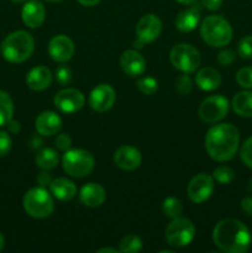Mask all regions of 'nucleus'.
<instances>
[{
	"mask_svg": "<svg viewBox=\"0 0 252 253\" xmlns=\"http://www.w3.org/2000/svg\"><path fill=\"white\" fill-rule=\"evenodd\" d=\"M229 101L222 95H210L199 105V118L207 124L219 123L227 115Z\"/></svg>",
	"mask_w": 252,
	"mask_h": 253,
	"instance_id": "1a4fd4ad",
	"label": "nucleus"
},
{
	"mask_svg": "<svg viewBox=\"0 0 252 253\" xmlns=\"http://www.w3.org/2000/svg\"><path fill=\"white\" fill-rule=\"evenodd\" d=\"M235 58H236V54H235L234 51L229 48H225L222 51L219 52L217 54V62H219L221 66H231L235 62Z\"/></svg>",
	"mask_w": 252,
	"mask_h": 253,
	"instance_id": "e433bc0d",
	"label": "nucleus"
},
{
	"mask_svg": "<svg viewBox=\"0 0 252 253\" xmlns=\"http://www.w3.org/2000/svg\"><path fill=\"white\" fill-rule=\"evenodd\" d=\"M214 192V178L205 173H199L190 179L187 193L189 199L195 204L204 203Z\"/></svg>",
	"mask_w": 252,
	"mask_h": 253,
	"instance_id": "9b49d317",
	"label": "nucleus"
},
{
	"mask_svg": "<svg viewBox=\"0 0 252 253\" xmlns=\"http://www.w3.org/2000/svg\"><path fill=\"white\" fill-rule=\"evenodd\" d=\"M200 20V11L198 7L192 6L178 14L175 17V27L180 32H190L198 26Z\"/></svg>",
	"mask_w": 252,
	"mask_h": 253,
	"instance_id": "5701e85b",
	"label": "nucleus"
},
{
	"mask_svg": "<svg viewBox=\"0 0 252 253\" xmlns=\"http://www.w3.org/2000/svg\"><path fill=\"white\" fill-rule=\"evenodd\" d=\"M14 115V103L9 93L0 90V127L6 126Z\"/></svg>",
	"mask_w": 252,
	"mask_h": 253,
	"instance_id": "a878e982",
	"label": "nucleus"
},
{
	"mask_svg": "<svg viewBox=\"0 0 252 253\" xmlns=\"http://www.w3.org/2000/svg\"><path fill=\"white\" fill-rule=\"evenodd\" d=\"M22 205L25 211L34 219H46L54 210L53 199L43 187L27 190L22 199Z\"/></svg>",
	"mask_w": 252,
	"mask_h": 253,
	"instance_id": "39448f33",
	"label": "nucleus"
},
{
	"mask_svg": "<svg viewBox=\"0 0 252 253\" xmlns=\"http://www.w3.org/2000/svg\"><path fill=\"white\" fill-rule=\"evenodd\" d=\"M77 1L83 6H94V5L99 4L101 0H77Z\"/></svg>",
	"mask_w": 252,
	"mask_h": 253,
	"instance_id": "37998d69",
	"label": "nucleus"
},
{
	"mask_svg": "<svg viewBox=\"0 0 252 253\" xmlns=\"http://www.w3.org/2000/svg\"><path fill=\"white\" fill-rule=\"evenodd\" d=\"M4 244H5L4 236H2V234H1V232H0V251H1V250L4 249Z\"/></svg>",
	"mask_w": 252,
	"mask_h": 253,
	"instance_id": "49530a36",
	"label": "nucleus"
},
{
	"mask_svg": "<svg viewBox=\"0 0 252 253\" xmlns=\"http://www.w3.org/2000/svg\"><path fill=\"white\" fill-rule=\"evenodd\" d=\"M142 250V241L135 234L125 235L119 242V251L123 253H138Z\"/></svg>",
	"mask_w": 252,
	"mask_h": 253,
	"instance_id": "bb28decb",
	"label": "nucleus"
},
{
	"mask_svg": "<svg viewBox=\"0 0 252 253\" xmlns=\"http://www.w3.org/2000/svg\"><path fill=\"white\" fill-rule=\"evenodd\" d=\"M58 153L53 150V148H42L37 152L36 158H35V162H36L37 167L41 168L43 170H51L53 168H56V166L58 165Z\"/></svg>",
	"mask_w": 252,
	"mask_h": 253,
	"instance_id": "393cba45",
	"label": "nucleus"
},
{
	"mask_svg": "<svg viewBox=\"0 0 252 253\" xmlns=\"http://www.w3.org/2000/svg\"><path fill=\"white\" fill-rule=\"evenodd\" d=\"M116 100V94L109 84H99L89 95V105L96 113H105L113 108Z\"/></svg>",
	"mask_w": 252,
	"mask_h": 253,
	"instance_id": "ddd939ff",
	"label": "nucleus"
},
{
	"mask_svg": "<svg viewBox=\"0 0 252 253\" xmlns=\"http://www.w3.org/2000/svg\"><path fill=\"white\" fill-rule=\"evenodd\" d=\"M104 252H110V253H118L116 249H110V247H104V249L98 250V253H104Z\"/></svg>",
	"mask_w": 252,
	"mask_h": 253,
	"instance_id": "c03bdc74",
	"label": "nucleus"
},
{
	"mask_svg": "<svg viewBox=\"0 0 252 253\" xmlns=\"http://www.w3.org/2000/svg\"><path fill=\"white\" fill-rule=\"evenodd\" d=\"M232 109L235 113L244 118H252V91H239L232 98Z\"/></svg>",
	"mask_w": 252,
	"mask_h": 253,
	"instance_id": "b1692460",
	"label": "nucleus"
},
{
	"mask_svg": "<svg viewBox=\"0 0 252 253\" xmlns=\"http://www.w3.org/2000/svg\"><path fill=\"white\" fill-rule=\"evenodd\" d=\"M56 81L61 85H68L72 81V72L68 67L61 66L56 69Z\"/></svg>",
	"mask_w": 252,
	"mask_h": 253,
	"instance_id": "f704fd0d",
	"label": "nucleus"
},
{
	"mask_svg": "<svg viewBox=\"0 0 252 253\" xmlns=\"http://www.w3.org/2000/svg\"><path fill=\"white\" fill-rule=\"evenodd\" d=\"M162 210L163 214H165L166 216L169 217V219H174V217L180 216V214H182L183 204L178 198H166V199L163 200Z\"/></svg>",
	"mask_w": 252,
	"mask_h": 253,
	"instance_id": "cd10ccee",
	"label": "nucleus"
},
{
	"mask_svg": "<svg viewBox=\"0 0 252 253\" xmlns=\"http://www.w3.org/2000/svg\"><path fill=\"white\" fill-rule=\"evenodd\" d=\"M26 83L30 89L42 91L48 88L52 83V73L47 67L37 66L27 73Z\"/></svg>",
	"mask_w": 252,
	"mask_h": 253,
	"instance_id": "aec40b11",
	"label": "nucleus"
},
{
	"mask_svg": "<svg viewBox=\"0 0 252 253\" xmlns=\"http://www.w3.org/2000/svg\"><path fill=\"white\" fill-rule=\"evenodd\" d=\"M241 209L249 216H252V197H246L241 200Z\"/></svg>",
	"mask_w": 252,
	"mask_h": 253,
	"instance_id": "a19ab883",
	"label": "nucleus"
},
{
	"mask_svg": "<svg viewBox=\"0 0 252 253\" xmlns=\"http://www.w3.org/2000/svg\"><path fill=\"white\" fill-rule=\"evenodd\" d=\"M249 189L252 192V179L249 182Z\"/></svg>",
	"mask_w": 252,
	"mask_h": 253,
	"instance_id": "09e8293b",
	"label": "nucleus"
},
{
	"mask_svg": "<svg viewBox=\"0 0 252 253\" xmlns=\"http://www.w3.org/2000/svg\"><path fill=\"white\" fill-rule=\"evenodd\" d=\"M237 52L241 58H252V35H247L240 40L239 44H237Z\"/></svg>",
	"mask_w": 252,
	"mask_h": 253,
	"instance_id": "2f4dec72",
	"label": "nucleus"
},
{
	"mask_svg": "<svg viewBox=\"0 0 252 253\" xmlns=\"http://www.w3.org/2000/svg\"><path fill=\"white\" fill-rule=\"evenodd\" d=\"M79 199L85 207L98 208L105 202L106 192L98 183H86L81 188Z\"/></svg>",
	"mask_w": 252,
	"mask_h": 253,
	"instance_id": "6ab92c4d",
	"label": "nucleus"
},
{
	"mask_svg": "<svg viewBox=\"0 0 252 253\" xmlns=\"http://www.w3.org/2000/svg\"><path fill=\"white\" fill-rule=\"evenodd\" d=\"M174 88L179 95H188V94L192 91L193 89V81L188 73L182 74V76L178 77L174 82Z\"/></svg>",
	"mask_w": 252,
	"mask_h": 253,
	"instance_id": "c756f323",
	"label": "nucleus"
},
{
	"mask_svg": "<svg viewBox=\"0 0 252 253\" xmlns=\"http://www.w3.org/2000/svg\"><path fill=\"white\" fill-rule=\"evenodd\" d=\"M49 192L56 199L68 202L76 197L77 187L72 180L67 178H56V179H52L49 184Z\"/></svg>",
	"mask_w": 252,
	"mask_h": 253,
	"instance_id": "4be33fe9",
	"label": "nucleus"
},
{
	"mask_svg": "<svg viewBox=\"0 0 252 253\" xmlns=\"http://www.w3.org/2000/svg\"><path fill=\"white\" fill-rule=\"evenodd\" d=\"M62 166L67 174L74 178H84L90 174L95 166V160L90 152L82 148L67 150L62 157Z\"/></svg>",
	"mask_w": 252,
	"mask_h": 253,
	"instance_id": "423d86ee",
	"label": "nucleus"
},
{
	"mask_svg": "<svg viewBox=\"0 0 252 253\" xmlns=\"http://www.w3.org/2000/svg\"><path fill=\"white\" fill-rule=\"evenodd\" d=\"M165 236L169 246L175 249L185 247L194 240L195 226L187 217H174L168 224Z\"/></svg>",
	"mask_w": 252,
	"mask_h": 253,
	"instance_id": "6e6552de",
	"label": "nucleus"
},
{
	"mask_svg": "<svg viewBox=\"0 0 252 253\" xmlns=\"http://www.w3.org/2000/svg\"><path fill=\"white\" fill-rule=\"evenodd\" d=\"M137 88L141 93L146 95H152L157 91L158 82L152 77H142L137 81Z\"/></svg>",
	"mask_w": 252,
	"mask_h": 253,
	"instance_id": "7c9ffc66",
	"label": "nucleus"
},
{
	"mask_svg": "<svg viewBox=\"0 0 252 253\" xmlns=\"http://www.w3.org/2000/svg\"><path fill=\"white\" fill-rule=\"evenodd\" d=\"M6 126L9 133H12V135H16V133H19L20 130H21V125H20L19 121L12 120V119L6 124Z\"/></svg>",
	"mask_w": 252,
	"mask_h": 253,
	"instance_id": "79ce46f5",
	"label": "nucleus"
},
{
	"mask_svg": "<svg viewBox=\"0 0 252 253\" xmlns=\"http://www.w3.org/2000/svg\"><path fill=\"white\" fill-rule=\"evenodd\" d=\"M202 5L210 11H215L222 5V0H200Z\"/></svg>",
	"mask_w": 252,
	"mask_h": 253,
	"instance_id": "ea45409f",
	"label": "nucleus"
},
{
	"mask_svg": "<svg viewBox=\"0 0 252 253\" xmlns=\"http://www.w3.org/2000/svg\"><path fill=\"white\" fill-rule=\"evenodd\" d=\"M46 17V10L43 4L37 0H27L21 10V19L26 26L31 29L40 27Z\"/></svg>",
	"mask_w": 252,
	"mask_h": 253,
	"instance_id": "f3484780",
	"label": "nucleus"
},
{
	"mask_svg": "<svg viewBox=\"0 0 252 253\" xmlns=\"http://www.w3.org/2000/svg\"><path fill=\"white\" fill-rule=\"evenodd\" d=\"M46 1H48V2H59V1H62V0H46Z\"/></svg>",
	"mask_w": 252,
	"mask_h": 253,
	"instance_id": "8fccbe9b",
	"label": "nucleus"
},
{
	"mask_svg": "<svg viewBox=\"0 0 252 253\" xmlns=\"http://www.w3.org/2000/svg\"><path fill=\"white\" fill-rule=\"evenodd\" d=\"M200 36L210 47H225L232 40V27L225 17L209 15L203 20Z\"/></svg>",
	"mask_w": 252,
	"mask_h": 253,
	"instance_id": "20e7f679",
	"label": "nucleus"
},
{
	"mask_svg": "<svg viewBox=\"0 0 252 253\" xmlns=\"http://www.w3.org/2000/svg\"><path fill=\"white\" fill-rule=\"evenodd\" d=\"M11 1L16 2V4H20V2H26L27 0H11Z\"/></svg>",
	"mask_w": 252,
	"mask_h": 253,
	"instance_id": "de8ad7c7",
	"label": "nucleus"
},
{
	"mask_svg": "<svg viewBox=\"0 0 252 253\" xmlns=\"http://www.w3.org/2000/svg\"><path fill=\"white\" fill-rule=\"evenodd\" d=\"M12 146V140L10 137L9 132L6 131H0V157H4L10 152Z\"/></svg>",
	"mask_w": 252,
	"mask_h": 253,
	"instance_id": "c9c22d12",
	"label": "nucleus"
},
{
	"mask_svg": "<svg viewBox=\"0 0 252 253\" xmlns=\"http://www.w3.org/2000/svg\"><path fill=\"white\" fill-rule=\"evenodd\" d=\"M221 76L219 72L211 67H204L199 69L195 76V83L202 90L212 91L217 89L221 84Z\"/></svg>",
	"mask_w": 252,
	"mask_h": 253,
	"instance_id": "412c9836",
	"label": "nucleus"
},
{
	"mask_svg": "<svg viewBox=\"0 0 252 253\" xmlns=\"http://www.w3.org/2000/svg\"><path fill=\"white\" fill-rule=\"evenodd\" d=\"M161 31H162V22L157 15H143L136 25L137 47H141L145 43H151L155 40H157L161 35Z\"/></svg>",
	"mask_w": 252,
	"mask_h": 253,
	"instance_id": "9d476101",
	"label": "nucleus"
},
{
	"mask_svg": "<svg viewBox=\"0 0 252 253\" xmlns=\"http://www.w3.org/2000/svg\"><path fill=\"white\" fill-rule=\"evenodd\" d=\"M240 146V132L232 124H217L205 136V150L216 162L232 160Z\"/></svg>",
	"mask_w": 252,
	"mask_h": 253,
	"instance_id": "f257e3e1",
	"label": "nucleus"
},
{
	"mask_svg": "<svg viewBox=\"0 0 252 253\" xmlns=\"http://www.w3.org/2000/svg\"><path fill=\"white\" fill-rule=\"evenodd\" d=\"M236 82L245 89L252 88V67H244L236 73Z\"/></svg>",
	"mask_w": 252,
	"mask_h": 253,
	"instance_id": "473e14b6",
	"label": "nucleus"
},
{
	"mask_svg": "<svg viewBox=\"0 0 252 253\" xmlns=\"http://www.w3.org/2000/svg\"><path fill=\"white\" fill-rule=\"evenodd\" d=\"M53 103L62 113H76L84 106L85 96L78 89L64 88L54 95Z\"/></svg>",
	"mask_w": 252,
	"mask_h": 253,
	"instance_id": "f8f14e48",
	"label": "nucleus"
},
{
	"mask_svg": "<svg viewBox=\"0 0 252 253\" xmlns=\"http://www.w3.org/2000/svg\"><path fill=\"white\" fill-rule=\"evenodd\" d=\"M212 178L216 180L220 184H229L234 180L235 172L227 166H220V167L215 168L212 172Z\"/></svg>",
	"mask_w": 252,
	"mask_h": 253,
	"instance_id": "c85d7f7f",
	"label": "nucleus"
},
{
	"mask_svg": "<svg viewBox=\"0 0 252 253\" xmlns=\"http://www.w3.org/2000/svg\"><path fill=\"white\" fill-rule=\"evenodd\" d=\"M178 2H180V4L183 5H193L197 2V0H177Z\"/></svg>",
	"mask_w": 252,
	"mask_h": 253,
	"instance_id": "a18cd8bd",
	"label": "nucleus"
},
{
	"mask_svg": "<svg viewBox=\"0 0 252 253\" xmlns=\"http://www.w3.org/2000/svg\"><path fill=\"white\" fill-rule=\"evenodd\" d=\"M36 131L42 136H53L62 127V119L54 111L46 110L39 114L35 120Z\"/></svg>",
	"mask_w": 252,
	"mask_h": 253,
	"instance_id": "a211bd4d",
	"label": "nucleus"
},
{
	"mask_svg": "<svg viewBox=\"0 0 252 253\" xmlns=\"http://www.w3.org/2000/svg\"><path fill=\"white\" fill-rule=\"evenodd\" d=\"M121 69L130 77L142 76L146 71V59L136 49H126L120 57Z\"/></svg>",
	"mask_w": 252,
	"mask_h": 253,
	"instance_id": "dca6fc26",
	"label": "nucleus"
},
{
	"mask_svg": "<svg viewBox=\"0 0 252 253\" xmlns=\"http://www.w3.org/2000/svg\"><path fill=\"white\" fill-rule=\"evenodd\" d=\"M113 160L116 167L130 172V170H135L136 168L140 167L141 162H142V156L137 148L125 145L115 151Z\"/></svg>",
	"mask_w": 252,
	"mask_h": 253,
	"instance_id": "2eb2a0df",
	"label": "nucleus"
},
{
	"mask_svg": "<svg viewBox=\"0 0 252 253\" xmlns=\"http://www.w3.org/2000/svg\"><path fill=\"white\" fill-rule=\"evenodd\" d=\"M1 53L10 63H22L32 56L35 40L27 31H14L1 42Z\"/></svg>",
	"mask_w": 252,
	"mask_h": 253,
	"instance_id": "7ed1b4c3",
	"label": "nucleus"
},
{
	"mask_svg": "<svg viewBox=\"0 0 252 253\" xmlns=\"http://www.w3.org/2000/svg\"><path fill=\"white\" fill-rule=\"evenodd\" d=\"M36 180H37V183L40 184V187L44 188V187H47V185L49 187V184H51V182H52V177H51V174L47 172V170L42 169V172H40L39 174H37Z\"/></svg>",
	"mask_w": 252,
	"mask_h": 253,
	"instance_id": "58836bf2",
	"label": "nucleus"
},
{
	"mask_svg": "<svg viewBox=\"0 0 252 253\" xmlns=\"http://www.w3.org/2000/svg\"><path fill=\"white\" fill-rule=\"evenodd\" d=\"M240 157H241L245 166L252 169V136L247 138L244 145H242L241 150H240Z\"/></svg>",
	"mask_w": 252,
	"mask_h": 253,
	"instance_id": "72a5a7b5",
	"label": "nucleus"
},
{
	"mask_svg": "<svg viewBox=\"0 0 252 253\" xmlns=\"http://www.w3.org/2000/svg\"><path fill=\"white\" fill-rule=\"evenodd\" d=\"M215 246L226 253H245L251 246V232L245 224L236 219H224L212 230Z\"/></svg>",
	"mask_w": 252,
	"mask_h": 253,
	"instance_id": "f03ea898",
	"label": "nucleus"
},
{
	"mask_svg": "<svg viewBox=\"0 0 252 253\" xmlns=\"http://www.w3.org/2000/svg\"><path fill=\"white\" fill-rule=\"evenodd\" d=\"M76 47L72 39L66 35H57L52 37L48 43V53L53 61L64 63L73 57Z\"/></svg>",
	"mask_w": 252,
	"mask_h": 253,
	"instance_id": "4468645a",
	"label": "nucleus"
},
{
	"mask_svg": "<svg viewBox=\"0 0 252 253\" xmlns=\"http://www.w3.org/2000/svg\"><path fill=\"white\" fill-rule=\"evenodd\" d=\"M54 143H56V147L61 151H67L69 150L72 145V138L68 133H59L58 136L54 140Z\"/></svg>",
	"mask_w": 252,
	"mask_h": 253,
	"instance_id": "4c0bfd02",
	"label": "nucleus"
},
{
	"mask_svg": "<svg viewBox=\"0 0 252 253\" xmlns=\"http://www.w3.org/2000/svg\"><path fill=\"white\" fill-rule=\"evenodd\" d=\"M169 61L175 69L189 74L199 68L202 57L199 51L192 44L178 43L170 49Z\"/></svg>",
	"mask_w": 252,
	"mask_h": 253,
	"instance_id": "0eeeda50",
	"label": "nucleus"
}]
</instances>
